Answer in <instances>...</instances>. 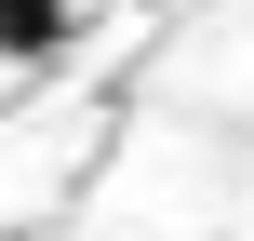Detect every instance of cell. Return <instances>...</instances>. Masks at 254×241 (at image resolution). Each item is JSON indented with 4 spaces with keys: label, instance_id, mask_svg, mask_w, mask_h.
Segmentation results:
<instances>
[{
    "label": "cell",
    "instance_id": "cell-1",
    "mask_svg": "<svg viewBox=\"0 0 254 241\" xmlns=\"http://www.w3.org/2000/svg\"><path fill=\"white\" fill-rule=\"evenodd\" d=\"M80 40V0H0V67H54Z\"/></svg>",
    "mask_w": 254,
    "mask_h": 241
}]
</instances>
